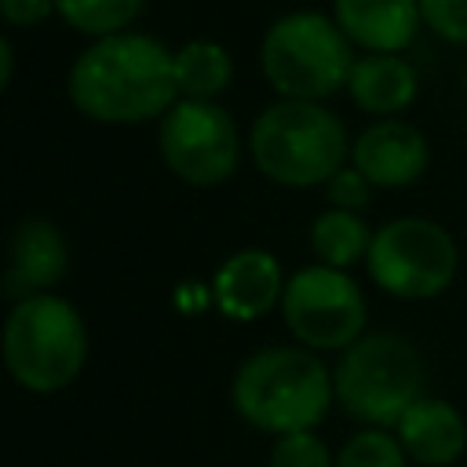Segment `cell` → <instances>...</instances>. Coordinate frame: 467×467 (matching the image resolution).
<instances>
[{"label": "cell", "instance_id": "1", "mask_svg": "<svg viewBox=\"0 0 467 467\" xmlns=\"http://www.w3.org/2000/svg\"><path fill=\"white\" fill-rule=\"evenodd\" d=\"M175 55L146 33H113L88 44L69 69L73 106L102 124H142L175 106Z\"/></svg>", "mask_w": 467, "mask_h": 467}, {"label": "cell", "instance_id": "2", "mask_svg": "<svg viewBox=\"0 0 467 467\" xmlns=\"http://www.w3.org/2000/svg\"><path fill=\"white\" fill-rule=\"evenodd\" d=\"M234 409L263 434L314 431L336 401L328 365L310 347H263L234 376Z\"/></svg>", "mask_w": 467, "mask_h": 467}, {"label": "cell", "instance_id": "3", "mask_svg": "<svg viewBox=\"0 0 467 467\" xmlns=\"http://www.w3.org/2000/svg\"><path fill=\"white\" fill-rule=\"evenodd\" d=\"M248 153L255 168L292 190L325 186L347 164V128L321 102L281 99L266 106L248 131Z\"/></svg>", "mask_w": 467, "mask_h": 467}, {"label": "cell", "instance_id": "4", "mask_svg": "<svg viewBox=\"0 0 467 467\" xmlns=\"http://www.w3.org/2000/svg\"><path fill=\"white\" fill-rule=\"evenodd\" d=\"M4 365L33 394L69 387L88 365V325L55 292L18 299L4 321Z\"/></svg>", "mask_w": 467, "mask_h": 467}, {"label": "cell", "instance_id": "5", "mask_svg": "<svg viewBox=\"0 0 467 467\" xmlns=\"http://www.w3.org/2000/svg\"><path fill=\"white\" fill-rule=\"evenodd\" d=\"M332 383L336 401L350 420L365 427H394L423 398L427 365L405 336L372 332L343 350Z\"/></svg>", "mask_w": 467, "mask_h": 467}, {"label": "cell", "instance_id": "6", "mask_svg": "<svg viewBox=\"0 0 467 467\" xmlns=\"http://www.w3.org/2000/svg\"><path fill=\"white\" fill-rule=\"evenodd\" d=\"M259 66L266 84L281 99L321 102L332 91L347 88L354 58L347 33L332 18L317 11H292L266 29Z\"/></svg>", "mask_w": 467, "mask_h": 467}, {"label": "cell", "instance_id": "7", "mask_svg": "<svg viewBox=\"0 0 467 467\" xmlns=\"http://www.w3.org/2000/svg\"><path fill=\"white\" fill-rule=\"evenodd\" d=\"M452 234L423 215H401L376 230L368 248V277L394 299H434L456 277Z\"/></svg>", "mask_w": 467, "mask_h": 467}, {"label": "cell", "instance_id": "8", "mask_svg": "<svg viewBox=\"0 0 467 467\" xmlns=\"http://www.w3.org/2000/svg\"><path fill=\"white\" fill-rule=\"evenodd\" d=\"M281 317L299 347L347 350L365 336L368 306L347 270L310 263L288 277L281 296Z\"/></svg>", "mask_w": 467, "mask_h": 467}, {"label": "cell", "instance_id": "9", "mask_svg": "<svg viewBox=\"0 0 467 467\" xmlns=\"http://www.w3.org/2000/svg\"><path fill=\"white\" fill-rule=\"evenodd\" d=\"M157 146L168 171L190 186H219L241 161L237 124L212 99H179L161 117Z\"/></svg>", "mask_w": 467, "mask_h": 467}, {"label": "cell", "instance_id": "10", "mask_svg": "<svg viewBox=\"0 0 467 467\" xmlns=\"http://www.w3.org/2000/svg\"><path fill=\"white\" fill-rule=\"evenodd\" d=\"M350 164L379 190H401L412 186L427 164H431V150L427 139L405 124V120H376L372 128H365L354 146H350Z\"/></svg>", "mask_w": 467, "mask_h": 467}, {"label": "cell", "instance_id": "11", "mask_svg": "<svg viewBox=\"0 0 467 467\" xmlns=\"http://www.w3.org/2000/svg\"><path fill=\"white\" fill-rule=\"evenodd\" d=\"M285 285H288V277H285L277 255H270L263 248H241L215 270L212 292L226 317L255 321V317L270 314L274 306H281Z\"/></svg>", "mask_w": 467, "mask_h": 467}, {"label": "cell", "instance_id": "12", "mask_svg": "<svg viewBox=\"0 0 467 467\" xmlns=\"http://www.w3.org/2000/svg\"><path fill=\"white\" fill-rule=\"evenodd\" d=\"M66 270H69V248L55 223L26 219L15 226L7 244V270H4V288L15 303L51 292L66 277Z\"/></svg>", "mask_w": 467, "mask_h": 467}, {"label": "cell", "instance_id": "13", "mask_svg": "<svg viewBox=\"0 0 467 467\" xmlns=\"http://www.w3.org/2000/svg\"><path fill=\"white\" fill-rule=\"evenodd\" d=\"M394 434L405 456L420 467H452L467 452V423L460 409L445 398L423 394L398 423Z\"/></svg>", "mask_w": 467, "mask_h": 467}, {"label": "cell", "instance_id": "14", "mask_svg": "<svg viewBox=\"0 0 467 467\" xmlns=\"http://www.w3.org/2000/svg\"><path fill=\"white\" fill-rule=\"evenodd\" d=\"M420 22V0H336V26L368 55H398Z\"/></svg>", "mask_w": 467, "mask_h": 467}, {"label": "cell", "instance_id": "15", "mask_svg": "<svg viewBox=\"0 0 467 467\" xmlns=\"http://www.w3.org/2000/svg\"><path fill=\"white\" fill-rule=\"evenodd\" d=\"M350 99L376 117H394L412 106L416 99V69L398 55H365L354 58L350 69Z\"/></svg>", "mask_w": 467, "mask_h": 467}, {"label": "cell", "instance_id": "16", "mask_svg": "<svg viewBox=\"0 0 467 467\" xmlns=\"http://www.w3.org/2000/svg\"><path fill=\"white\" fill-rule=\"evenodd\" d=\"M372 230L358 212L347 208H325L314 223H310V252L317 263L336 266V270H350L354 263L368 259L372 248Z\"/></svg>", "mask_w": 467, "mask_h": 467}, {"label": "cell", "instance_id": "17", "mask_svg": "<svg viewBox=\"0 0 467 467\" xmlns=\"http://www.w3.org/2000/svg\"><path fill=\"white\" fill-rule=\"evenodd\" d=\"M234 80V58L215 40H190L175 51V84L182 99H215Z\"/></svg>", "mask_w": 467, "mask_h": 467}, {"label": "cell", "instance_id": "18", "mask_svg": "<svg viewBox=\"0 0 467 467\" xmlns=\"http://www.w3.org/2000/svg\"><path fill=\"white\" fill-rule=\"evenodd\" d=\"M146 0H55V11L88 36H113L124 33Z\"/></svg>", "mask_w": 467, "mask_h": 467}, {"label": "cell", "instance_id": "19", "mask_svg": "<svg viewBox=\"0 0 467 467\" xmlns=\"http://www.w3.org/2000/svg\"><path fill=\"white\" fill-rule=\"evenodd\" d=\"M336 467H409V456L398 434H387L383 427H365L336 452Z\"/></svg>", "mask_w": 467, "mask_h": 467}, {"label": "cell", "instance_id": "20", "mask_svg": "<svg viewBox=\"0 0 467 467\" xmlns=\"http://www.w3.org/2000/svg\"><path fill=\"white\" fill-rule=\"evenodd\" d=\"M270 467H336V460L328 456L325 441L314 431H292V434H277L266 456Z\"/></svg>", "mask_w": 467, "mask_h": 467}, {"label": "cell", "instance_id": "21", "mask_svg": "<svg viewBox=\"0 0 467 467\" xmlns=\"http://www.w3.org/2000/svg\"><path fill=\"white\" fill-rule=\"evenodd\" d=\"M423 22L449 44H467V0H420Z\"/></svg>", "mask_w": 467, "mask_h": 467}, {"label": "cell", "instance_id": "22", "mask_svg": "<svg viewBox=\"0 0 467 467\" xmlns=\"http://www.w3.org/2000/svg\"><path fill=\"white\" fill-rule=\"evenodd\" d=\"M325 193L332 201V208H347V212H361L372 197V182L354 168V164H343L328 182H325Z\"/></svg>", "mask_w": 467, "mask_h": 467}, {"label": "cell", "instance_id": "23", "mask_svg": "<svg viewBox=\"0 0 467 467\" xmlns=\"http://www.w3.org/2000/svg\"><path fill=\"white\" fill-rule=\"evenodd\" d=\"M55 11V0H0V15L11 26H36Z\"/></svg>", "mask_w": 467, "mask_h": 467}, {"label": "cell", "instance_id": "24", "mask_svg": "<svg viewBox=\"0 0 467 467\" xmlns=\"http://www.w3.org/2000/svg\"><path fill=\"white\" fill-rule=\"evenodd\" d=\"M11 73H15V55H11V44L0 40V84L7 88L11 84Z\"/></svg>", "mask_w": 467, "mask_h": 467}, {"label": "cell", "instance_id": "25", "mask_svg": "<svg viewBox=\"0 0 467 467\" xmlns=\"http://www.w3.org/2000/svg\"><path fill=\"white\" fill-rule=\"evenodd\" d=\"M463 84H467V80H463Z\"/></svg>", "mask_w": 467, "mask_h": 467}]
</instances>
